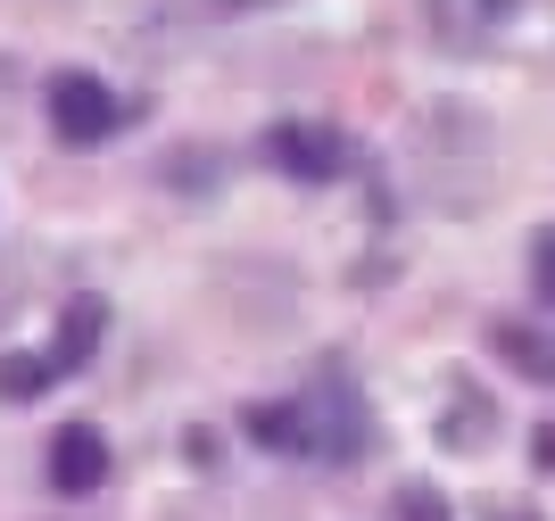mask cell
<instances>
[{
    "label": "cell",
    "mask_w": 555,
    "mask_h": 521,
    "mask_svg": "<svg viewBox=\"0 0 555 521\" xmlns=\"http://www.w3.org/2000/svg\"><path fill=\"white\" fill-rule=\"evenodd\" d=\"M42 389H50V364L42 356H0V398H9V406L42 398Z\"/></svg>",
    "instance_id": "obj_9"
},
{
    "label": "cell",
    "mask_w": 555,
    "mask_h": 521,
    "mask_svg": "<svg viewBox=\"0 0 555 521\" xmlns=\"http://www.w3.org/2000/svg\"><path fill=\"white\" fill-rule=\"evenodd\" d=\"M390 521H448V505L431 497V489H406V497L390 505Z\"/></svg>",
    "instance_id": "obj_11"
},
{
    "label": "cell",
    "mask_w": 555,
    "mask_h": 521,
    "mask_svg": "<svg viewBox=\"0 0 555 521\" xmlns=\"http://www.w3.org/2000/svg\"><path fill=\"white\" fill-rule=\"evenodd\" d=\"M266 166H282L291 182H332V174H348V133H332V125H274L266 133Z\"/></svg>",
    "instance_id": "obj_3"
},
{
    "label": "cell",
    "mask_w": 555,
    "mask_h": 521,
    "mask_svg": "<svg viewBox=\"0 0 555 521\" xmlns=\"http://www.w3.org/2000/svg\"><path fill=\"white\" fill-rule=\"evenodd\" d=\"M489 431H498V414H489V389H456L440 414V447H489Z\"/></svg>",
    "instance_id": "obj_8"
},
{
    "label": "cell",
    "mask_w": 555,
    "mask_h": 521,
    "mask_svg": "<svg viewBox=\"0 0 555 521\" xmlns=\"http://www.w3.org/2000/svg\"><path fill=\"white\" fill-rule=\"evenodd\" d=\"M423 25L440 50H481L514 25V0H423Z\"/></svg>",
    "instance_id": "obj_4"
},
{
    "label": "cell",
    "mask_w": 555,
    "mask_h": 521,
    "mask_svg": "<svg viewBox=\"0 0 555 521\" xmlns=\"http://www.w3.org/2000/svg\"><path fill=\"white\" fill-rule=\"evenodd\" d=\"M531 290L555 307V224H539V232H531Z\"/></svg>",
    "instance_id": "obj_10"
},
{
    "label": "cell",
    "mask_w": 555,
    "mask_h": 521,
    "mask_svg": "<svg viewBox=\"0 0 555 521\" xmlns=\"http://www.w3.org/2000/svg\"><path fill=\"white\" fill-rule=\"evenodd\" d=\"M241 431L274 455H307V464H357L373 447V406L365 389L348 381L340 364L307 381V398H274V406H249Z\"/></svg>",
    "instance_id": "obj_1"
},
{
    "label": "cell",
    "mask_w": 555,
    "mask_h": 521,
    "mask_svg": "<svg viewBox=\"0 0 555 521\" xmlns=\"http://www.w3.org/2000/svg\"><path fill=\"white\" fill-rule=\"evenodd\" d=\"M100 480H108V439L92 422H67V431L50 439V489L59 497H92Z\"/></svg>",
    "instance_id": "obj_6"
},
{
    "label": "cell",
    "mask_w": 555,
    "mask_h": 521,
    "mask_svg": "<svg viewBox=\"0 0 555 521\" xmlns=\"http://www.w3.org/2000/svg\"><path fill=\"white\" fill-rule=\"evenodd\" d=\"M100 331H108V298H100V290L67 298V315H59V331H50V348H42L50 381H67V373H83V364H92V348H100Z\"/></svg>",
    "instance_id": "obj_5"
},
{
    "label": "cell",
    "mask_w": 555,
    "mask_h": 521,
    "mask_svg": "<svg viewBox=\"0 0 555 521\" xmlns=\"http://www.w3.org/2000/svg\"><path fill=\"white\" fill-rule=\"evenodd\" d=\"M489 348L514 364V373H531V381H555V331H531V323H498Z\"/></svg>",
    "instance_id": "obj_7"
},
{
    "label": "cell",
    "mask_w": 555,
    "mask_h": 521,
    "mask_svg": "<svg viewBox=\"0 0 555 521\" xmlns=\"http://www.w3.org/2000/svg\"><path fill=\"white\" fill-rule=\"evenodd\" d=\"M125 125H133V100L108 91L92 67L50 75V133L67 141V149H100V141H116Z\"/></svg>",
    "instance_id": "obj_2"
}]
</instances>
